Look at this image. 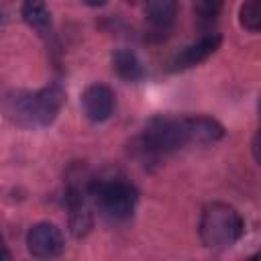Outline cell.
<instances>
[{
	"label": "cell",
	"mask_w": 261,
	"mask_h": 261,
	"mask_svg": "<svg viewBox=\"0 0 261 261\" xmlns=\"http://www.w3.org/2000/svg\"><path fill=\"white\" fill-rule=\"evenodd\" d=\"M65 94L57 84L37 92H14L6 100V112L22 126H49L57 118Z\"/></svg>",
	"instance_id": "6da1fadb"
},
{
	"label": "cell",
	"mask_w": 261,
	"mask_h": 261,
	"mask_svg": "<svg viewBox=\"0 0 261 261\" xmlns=\"http://www.w3.org/2000/svg\"><path fill=\"white\" fill-rule=\"evenodd\" d=\"M245 230L243 216L224 202H212L202 210L200 216V241L206 249L222 251L232 247Z\"/></svg>",
	"instance_id": "7a4b0ae2"
},
{
	"label": "cell",
	"mask_w": 261,
	"mask_h": 261,
	"mask_svg": "<svg viewBox=\"0 0 261 261\" xmlns=\"http://www.w3.org/2000/svg\"><path fill=\"white\" fill-rule=\"evenodd\" d=\"M88 196L94 198L96 208L102 216L116 222L130 218L139 202L137 188L118 175L92 177L88 186Z\"/></svg>",
	"instance_id": "3957f363"
},
{
	"label": "cell",
	"mask_w": 261,
	"mask_h": 261,
	"mask_svg": "<svg viewBox=\"0 0 261 261\" xmlns=\"http://www.w3.org/2000/svg\"><path fill=\"white\" fill-rule=\"evenodd\" d=\"M184 145H188L184 118L175 116H153L141 137V147L149 155L171 153Z\"/></svg>",
	"instance_id": "277c9868"
},
{
	"label": "cell",
	"mask_w": 261,
	"mask_h": 261,
	"mask_svg": "<svg viewBox=\"0 0 261 261\" xmlns=\"http://www.w3.org/2000/svg\"><path fill=\"white\" fill-rule=\"evenodd\" d=\"M27 249L35 259H53L63 253L65 241L53 222H37L27 234Z\"/></svg>",
	"instance_id": "5b68a950"
},
{
	"label": "cell",
	"mask_w": 261,
	"mask_h": 261,
	"mask_svg": "<svg viewBox=\"0 0 261 261\" xmlns=\"http://www.w3.org/2000/svg\"><path fill=\"white\" fill-rule=\"evenodd\" d=\"M82 108L94 122H104L114 112V92L104 84H90L82 94Z\"/></svg>",
	"instance_id": "8992f818"
},
{
	"label": "cell",
	"mask_w": 261,
	"mask_h": 261,
	"mask_svg": "<svg viewBox=\"0 0 261 261\" xmlns=\"http://www.w3.org/2000/svg\"><path fill=\"white\" fill-rule=\"evenodd\" d=\"M222 43V37L218 33H208L204 37H200L196 43L188 45L186 49H181L175 59L171 61V69H188V67H194L202 61H206Z\"/></svg>",
	"instance_id": "52a82bcc"
},
{
	"label": "cell",
	"mask_w": 261,
	"mask_h": 261,
	"mask_svg": "<svg viewBox=\"0 0 261 261\" xmlns=\"http://www.w3.org/2000/svg\"><path fill=\"white\" fill-rule=\"evenodd\" d=\"M184 128L188 143H214L224 137V126L210 116H184Z\"/></svg>",
	"instance_id": "ba28073f"
},
{
	"label": "cell",
	"mask_w": 261,
	"mask_h": 261,
	"mask_svg": "<svg viewBox=\"0 0 261 261\" xmlns=\"http://www.w3.org/2000/svg\"><path fill=\"white\" fill-rule=\"evenodd\" d=\"M177 0H145V18L151 27L165 31L175 22Z\"/></svg>",
	"instance_id": "9c48e42d"
},
{
	"label": "cell",
	"mask_w": 261,
	"mask_h": 261,
	"mask_svg": "<svg viewBox=\"0 0 261 261\" xmlns=\"http://www.w3.org/2000/svg\"><path fill=\"white\" fill-rule=\"evenodd\" d=\"M112 69L124 82H139L145 75L141 59L130 49H116L112 53Z\"/></svg>",
	"instance_id": "30bf717a"
},
{
	"label": "cell",
	"mask_w": 261,
	"mask_h": 261,
	"mask_svg": "<svg viewBox=\"0 0 261 261\" xmlns=\"http://www.w3.org/2000/svg\"><path fill=\"white\" fill-rule=\"evenodd\" d=\"M20 12L24 22L31 29H35L39 35H47L51 31V12L45 0H22Z\"/></svg>",
	"instance_id": "8fae6325"
},
{
	"label": "cell",
	"mask_w": 261,
	"mask_h": 261,
	"mask_svg": "<svg viewBox=\"0 0 261 261\" xmlns=\"http://www.w3.org/2000/svg\"><path fill=\"white\" fill-rule=\"evenodd\" d=\"M239 20L243 29L257 33L261 29V0H245L239 10Z\"/></svg>",
	"instance_id": "7c38bea8"
},
{
	"label": "cell",
	"mask_w": 261,
	"mask_h": 261,
	"mask_svg": "<svg viewBox=\"0 0 261 261\" xmlns=\"http://www.w3.org/2000/svg\"><path fill=\"white\" fill-rule=\"evenodd\" d=\"M224 6V0H194V12L202 22H212Z\"/></svg>",
	"instance_id": "4fadbf2b"
},
{
	"label": "cell",
	"mask_w": 261,
	"mask_h": 261,
	"mask_svg": "<svg viewBox=\"0 0 261 261\" xmlns=\"http://www.w3.org/2000/svg\"><path fill=\"white\" fill-rule=\"evenodd\" d=\"M0 259H10V251L6 249V245H4V241H2V237H0Z\"/></svg>",
	"instance_id": "5bb4252c"
},
{
	"label": "cell",
	"mask_w": 261,
	"mask_h": 261,
	"mask_svg": "<svg viewBox=\"0 0 261 261\" xmlns=\"http://www.w3.org/2000/svg\"><path fill=\"white\" fill-rule=\"evenodd\" d=\"M88 6H94V8H98V6H104L108 0H84Z\"/></svg>",
	"instance_id": "9a60e30c"
}]
</instances>
